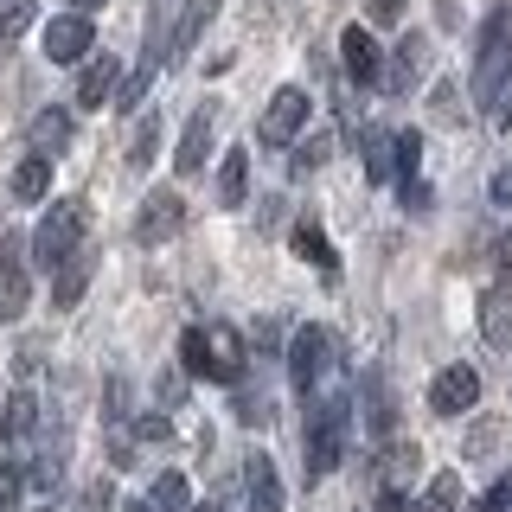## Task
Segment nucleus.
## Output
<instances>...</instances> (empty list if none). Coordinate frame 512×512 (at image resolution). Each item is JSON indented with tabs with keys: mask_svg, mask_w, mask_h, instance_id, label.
I'll return each instance as SVG.
<instances>
[{
	"mask_svg": "<svg viewBox=\"0 0 512 512\" xmlns=\"http://www.w3.org/2000/svg\"><path fill=\"white\" fill-rule=\"evenodd\" d=\"M378 512H404V493H391V487H378Z\"/></svg>",
	"mask_w": 512,
	"mask_h": 512,
	"instance_id": "obj_41",
	"label": "nucleus"
},
{
	"mask_svg": "<svg viewBox=\"0 0 512 512\" xmlns=\"http://www.w3.org/2000/svg\"><path fill=\"white\" fill-rule=\"evenodd\" d=\"M359 391H365V429L384 442L391 436V423H397V404H391V384H384V372H365L359 378Z\"/></svg>",
	"mask_w": 512,
	"mask_h": 512,
	"instance_id": "obj_18",
	"label": "nucleus"
},
{
	"mask_svg": "<svg viewBox=\"0 0 512 512\" xmlns=\"http://www.w3.org/2000/svg\"><path fill=\"white\" fill-rule=\"evenodd\" d=\"M346 436H352V384H333V391L308 397V429H301V448H308V480H327L346 461Z\"/></svg>",
	"mask_w": 512,
	"mask_h": 512,
	"instance_id": "obj_1",
	"label": "nucleus"
},
{
	"mask_svg": "<svg viewBox=\"0 0 512 512\" xmlns=\"http://www.w3.org/2000/svg\"><path fill=\"white\" fill-rule=\"evenodd\" d=\"M154 148H160V116H141L135 141H128V167H148V160H154Z\"/></svg>",
	"mask_w": 512,
	"mask_h": 512,
	"instance_id": "obj_29",
	"label": "nucleus"
},
{
	"mask_svg": "<svg viewBox=\"0 0 512 512\" xmlns=\"http://www.w3.org/2000/svg\"><path fill=\"white\" fill-rule=\"evenodd\" d=\"M109 461H116V468H135V442L116 436V442H109Z\"/></svg>",
	"mask_w": 512,
	"mask_h": 512,
	"instance_id": "obj_39",
	"label": "nucleus"
},
{
	"mask_svg": "<svg viewBox=\"0 0 512 512\" xmlns=\"http://www.w3.org/2000/svg\"><path fill=\"white\" fill-rule=\"evenodd\" d=\"M199 512H212V506H199Z\"/></svg>",
	"mask_w": 512,
	"mask_h": 512,
	"instance_id": "obj_46",
	"label": "nucleus"
},
{
	"mask_svg": "<svg viewBox=\"0 0 512 512\" xmlns=\"http://www.w3.org/2000/svg\"><path fill=\"white\" fill-rule=\"evenodd\" d=\"M231 410H237V423H244V429H263L269 416H276V410H269V397H263V391H237V404H231Z\"/></svg>",
	"mask_w": 512,
	"mask_h": 512,
	"instance_id": "obj_30",
	"label": "nucleus"
},
{
	"mask_svg": "<svg viewBox=\"0 0 512 512\" xmlns=\"http://www.w3.org/2000/svg\"><path fill=\"white\" fill-rule=\"evenodd\" d=\"M301 128H308V90H301V84H282L276 96H269L263 122H256V141H269V148H288Z\"/></svg>",
	"mask_w": 512,
	"mask_h": 512,
	"instance_id": "obj_6",
	"label": "nucleus"
},
{
	"mask_svg": "<svg viewBox=\"0 0 512 512\" xmlns=\"http://www.w3.org/2000/svg\"><path fill=\"white\" fill-rule=\"evenodd\" d=\"M480 404V372L474 365H448V372H436V384H429V410L436 416H461Z\"/></svg>",
	"mask_w": 512,
	"mask_h": 512,
	"instance_id": "obj_10",
	"label": "nucleus"
},
{
	"mask_svg": "<svg viewBox=\"0 0 512 512\" xmlns=\"http://www.w3.org/2000/svg\"><path fill=\"white\" fill-rule=\"evenodd\" d=\"M90 45H96V26H90V13H77V7L45 26V58L52 64H84Z\"/></svg>",
	"mask_w": 512,
	"mask_h": 512,
	"instance_id": "obj_7",
	"label": "nucleus"
},
{
	"mask_svg": "<svg viewBox=\"0 0 512 512\" xmlns=\"http://www.w3.org/2000/svg\"><path fill=\"white\" fill-rule=\"evenodd\" d=\"M327 154H333V141H327V135H308V141L295 148V173H314V167H320Z\"/></svg>",
	"mask_w": 512,
	"mask_h": 512,
	"instance_id": "obj_33",
	"label": "nucleus"
},
{
	"mask_svg": "<svg viewBox=\"0 0 512 512\" xmlns=\"http://www.w3.org/2000/svg\"><path fill=\"white\" fill-rule=\"evenodd\" d=\"M122 512H160V506H154V500H128Z\"/></svg>",
	"mask_w": 512,
	"mask_h": 512,
	"instance_id": "obj_42",
	"label": "nucleus"
},
{
	"mask_svg": "<svg viewBox=\"0 0 512 512\" xmlns=\"http://www.w3.org/2000/svg\"><path fill=\"white\" fill-rule=\"evenodd\" d=\"M148 500L160 506V512H186V500H192V487H186V474H160L154 480V493Z\"/></svg>",
	"mask_w": 512,
	"mask_h": 512,
	"instance_id": "obj_26",
	"label": "nucleus"
},
{
	"mask_svg": "<svg viewBox=\"0 0 512 512\" xmlns=\"http://www.w3.org/2000/svg\"><path fill=\"white\" fill-rule=\"evenodd\" d=\"M474 512H512V474H506V480H493V487L474 500Z\"/></svg>",
	"mask_w": 512,
	"mask_h": 512,
	"instance_id": "obj_34",
	"label": "nucleus"
},
{
	"mask_svg": "<svg viewBox=\"0 0 512 512\" xmlns=\"http://www.w3.org/2000/svg\"><path fill=\"white\" fill-rule=\"evenodd\" d=\"M180 365L186 378H218V384H237L250 365V346L237 327H224V320H212V327H186L180 340Z\"/></svg>",
	"mask_w": 512,
	"mask_h": 512,
	"instance_id": "obj_2",
	"label": "nucleus"
},
{
	"mask_svg": "<svg viewBox=\"0 0 512 512\" xmlns=\"http://www.w3.org/2000/svg\"><path fill=\"white\" fill-rule=\"evenodd\" d=\"M512 84V7H493L480 26V64H474V96L493 103Z\"/></svg>",
	"mask_w": 512,
	"mask_h": 512,
	"instance_id": "obj_5",
	"label": "nucleus"
},
{
	"mask_svg": "<svg viewBox=\"0 0 512 512\" xmlns=\"http://www.w3.org/2000/svg\"><path fill=\"white\" fill-rule=\"evenodd\" d=\"M84 506L90 512H109V506H116V487H109V480H96V487L84 493Z\"/></svg>",
	"mask_w": 512,
	"mask_h": 512,
	"instance_id": "obj_38",
	"label": "nucleus"
},
{
	"mask_svg": "<svg viewBox=\"0 0 512 512\" xmlns=\"http://www.w3.org/2000/svg\"><path fill=\"white\" fill-rule=\"evenodd\" d=\"M205 154H212V109H192V122L180 135V154H173V173H199Z\"/></svg>",
	"mask_w": 512,
	"mask_h": 512,
	"instance_id": "obj_17",
	"label": "nucleus"
},
{
	"mask_svg": "<svg viewBox=\"0 0 512 512\" xmlns=\"http://www.w3.org/2000/svg\"><path fill=\"white\" fill-rule=\"evenodd\" d=\"M116 84H122V64L109 58V52L90 58L84 71H77V103H84V109H103L109 96H116Z\"/></svg>",
	"mask_w": 512,
	"mask_h": 512,
	"instance_id": "obj_13",
	"label": "nucleus"
},
{
	"mask_svg": "<svg viewBox=\"0 0 512 512\" xmlns=\"http://www.w3.org/2000/svg\"><path fill=\"white\" fill-rule=\"evenodd\" d=\"M244 487H250V512H282V480H276V461L269 455H250Z\"/></svg>",
	"mask_w": 512,
	"mask_h": 512,
	"instance_id": "obj_19",
	"label": "nucleus"
},
{
	"mask_svg": "<svg viewBox=\"0 0 512 512\" xmlns=\"http://www.w3.org/2000/svg\"><path fill=\"white\" fill-rule=\"evenodd\" d=\"M423 512H461V474H436V480H429Z\"/></svg>",
	"mask_w": 512,
	"mask_h": 512,
	"instance_id": "obj_28",
	"label": "nucleus"
},
{
	"mask_svg": "<svg viewBox=\"0 0 512 512\" xmlns=\"http://www.w3.org/2000/svg\"><path fill=\"white\" fill-rule=\"evenodd\" d=\"M32 154H45V160H58L64 148H71V109H39L32 116Z\"/></svg>",
	"mask_w": 512,
	"mask_h": 512,
	"instance_id": "obj_16",
	"label": "nucleus"
},
{
	"mask_svg": "<svg viewBox=\"0 0 512 512\" xmlns=\"http://www.w3.org/2000/svg\"><path fill=\"white\" fill-rule=\"evenodd\" d=\"M45 192H52V160H45V154H26L20 167H13V199L32 205V199H45Z\"/></svg>",
	"mask_w": 512,
	"mask_h": 512,
	"instance_id": "obj_23",
	"label": "nucleus"
},
{
	"mask_svg": "<svg viewBox=\"0 0 512 512\" xmlns=\"http://www.w3.org/2000/svg\"><path fill=\"white\" fill-rule=\"evenodd\" d=\"M365 7H372V20H397V13H404V0H365Z\"/></svg>",
	"mask_w": 512,
	"mask_h": 512,
	"instance_id": "obj_40",
	"label": "nucleus"
},
{
	"mask_svg": "<svg viewBox=\"0 0 512 512\" xmlns=\"http://www.w3.org/2000/svg\"><path fill=\"white\" fill-rule=\"evenodd\" d=\"M26 295H32V282H26V244H20V237H0V320H20L26 314Z\"/></svg>",
	"mask_w": 512,
	"mask_h": 512,
	"instance_id": "obj_9",
	"label": "nucleus"
},
{
	"mask_svg": "<svg viewBox=\"0 0 512 512\" xmlns=\"http://www.w3.org/2000/svg\"><path fill=\"white\" fill-rule=\"evenodd\" d=\"M423 64H429V39H416V32H410V39L391 52V64L378 71V84L391 90V96H404V90L416 84V77H423Z\"/></svg>",
	"mask_w": 512,
	"mask_h": 512,
	"instance_id": "obj_12",
	"label": "nucleus"
},
{
	"mask_svg": "<svg viewBox=\"0 0 512 512\" xmlns=\"http://www.w3.org/2000/svg\"><path fill=\"white\" fill-rule=\"evenodd\" d=\"M391 154H397V173H416V167H423V135H416V128L391 135Z\"/></svg>",
	"mask_w": 512,
	"mask_h": 512,
	"instance_id": "obj_31",
	"label": "nucleus"
},
{
	"mask_svg": "<svg viewBox=\"0 0 512 512\" xmlns=\"http://www.w3.org/2000/svg\"><path fill=\"white\" fill-rule=\"evenodd\" d=\"M416 468H423V448H416V442H391V448H384V468H378V487L410 493Z\"/></svg>",
	"mask_w": 512,
	"mask_h": 512,
	"instance_id": "obj_20",
	"label": "nucleus"
},
{
	"mask_svg": "<svg viewBox=\"0 0 512 512\" xmlns=\"http://www.w3.org/2000/svg\"><path fill=\"white\" fill-rule=\"evenodd\" d=\"M404 205H410V212H429V186L416 180V173H404Z\"/></svg>",
	"mask_w": 512,
	"mask_h": 512,
	"instance_id": "obj_36",
	"label": "nucleus"
},
{
	"mask_svg": "<svg viewBox=\"0 0 512 512\" xmlns=\"http://www.w3.org/2000/svg\"><path fill=\"white\" fill-rule=\"evenodd\" d=\"M20 493H26V468L20 461H0V512L20 506Z\"/></svg>",
	"mask_w": 512,
	"mask_h": 512,
	"instance_id": "obj_32",
	"label": "nucleus"
},
{
	"mask_svg": "<svg viewBox=\"0 0 512 512\" xmlns=\"http://www.w3.org/2000/svg\"><path fill=\"white\" fill-rule=\"evenodd\" d=\"M71 7H77V13H90V7H103V0H71Z\"/></svg>",
	"mask_w": 512,
	"mask_h": 512,
	"instance_id": "obj_44",
	"label": "nucleus"
},
{
	"mask_svg": "<svg viewBox=\"0 0 512 512\" xmlns=\"http://www.w3.org/2000/svg\"><path fill=\"white\" fill-rule=\"evenodd\" d=\"M180 224H186V199L173 186H160L141 199V218H135V237L141 244H167V237H180Z\"/></svg>",
	"mask_w": 512,
	"mask_h": 512,
	"instance_id": "obj_8",
	"label": "nucleus"
},
{
	"mask_svg": "<svg viewBox=\"0 0 512 512\" xmlns=\"http://www.w3.org/2000/svg\"><path fill=\"white\" fill-rule=\"evenodd\" d=\"M32 429H39V397H32V391H13L7 410H0V442H26Z\"/></svg>",
	"mask_w": 512,
	"mask_h": 512,
	"instance_id": "obj_21",
	"label": "nucleus"
},
{
	"mask_svg": "<svg viewBox=\"0 0 512 512\" xmlns=\"http://www.w3.org/2000/svg\"><path fill=\"white\" fill-rule=\"evenodd\" d=\"M480 340L487 346H512V288H487L480 295Z\"/></svg>",
	"mask_w": 512,
	"mask_h": 512,
	"instance_id": "obj_15",
	"label": "nucleus"
},
{
	"mask_svg": "<svg viewBox=\"0 0 512 512\" xmlns=\"http://www.w3.org/2000/svg\"><path fill=\"white\" fill-rule=\"evenodd\" d=\"M45 512H58V506H45Z\"/></svg>",
	"mask_w": 512,
	"mask_h": 512,
	"instance_id": "obj_45",
	"label": "nucleus"
},
{
	"mask_svg": "<svg viewBox=\"0 0 512 512\" xmlns=\"http://www.w3.org/2000/svg\"><path fill=\"white\" fill-rule=\"evenodd\" d=\"M340 64H346V77H352V84H378L384 52H378V39H372L365 26H346V32H340Z\"/></svg>",
	"mask_w": 512,
	"mask_h": 512,
	"instance_id": "obj_11",
	"label": "nucleus"
},
{
	"mask_svg": "<svg viewBox=\"0 0 512 512\" xmlns=\"http://www.w3.org/2000/svg\"><path fill=\"white\" fill-rule=\"evenodd\" d=\"M500 263H506V269H512V231H506V237H500Z\"/></svg>",
	"mask_w": 512,
	"mask_h": 512,
	"instance_id": "obj_43",
	"label": "nucleus"
},
{
	"mask_svg": "<svg viewBox=\"0 0 512 512\" xmlns=\"http://www.w3.org/2000/svg\"><path fill=\"white\" fill-rule=\"evenodd\" d=\"M288 378L301 384V397L333 391V384H352L346 365H340V340H333L327 327H301L295 340H288Z\"/></svg>",
	"mask_w": 512,
	"mask_h": 512,
	"instance_id": "obj_3",
	"label": "nucleus"
},
{
	"mask_svg": "<svg viewBox=\"0 0 512 512\" xmlns=\"http://www.w3.org/2000/svg\"><path fill=\"white\" fill-rule=\"evenodd\" d=\"M397 173V154H391V135H378V128H365V180H391Z\"/></svg>",
	"mask_w": 512,
	"mask_h": 512,
	"instance_id": "obj_25",
	"label": "nucleus"
},
{
	"mask_svg": "<svg viewBox=\"0 0 512 512\" xmlns=\"http://www.w3.org/2000/svg\"><path fill=\"white\" fill-rule=\"evenodd\" d=\"M218 205H250V154H224L218 167Z\"/></svg>",
	"mask_w": 512,
	"mask_h": 512,
	"instance_id": "obj_24",
	"label": "nucleus"
},
{
	"mask_svg": "<svg viewBox=\"0 0 512 512\" xmlns=\"http://www.w3.org/2000/svg\"><path fill=\"white\" fill-rule=\"evenodd\" d=\"M84 288H90V256H84V244H77L52 269V308H77V301H84Z\"/></svg>",
	"mask_w": 512,
	"mask_h": 512,
	"instance_id": "obj_14",
	"label": "nucleus"
},
{
	"mask_svg": "<svg viewBox=\"0 0 512 512\" xmlns=\"http://www.w3.org/2000/svg\"><path fill=\"white\" fill-rule=\"evenodd\" d=\"M135 436H141V442H167V436H173V423H167V416H141Z\"/></svg>",
	"mask_w": 512,
	"mask_h": 512,
	"instance_id": "obj_35",
	"label": "nucleus"
},
{
	"mask_svg": "<svg viewBox=\"0 0 512 512\" xmlns=\"http://www.w3.org/2000/svg\"><path fill=\"white\" fill-rule=\"evenodd\" d=\"M32 13H39L32 0H0V45H13V39H20V32L32 26Z\"/></svg>",
	"mask_w": 512,
	"mask_h": 512,
	"instance_id": "obj_27",
	"label": "nucleus"
},
{
	"mask_svg": "<svg viewBox=\"0 0 512 512\" xmlns=\"http://www.w3.org/2000/svg\"><path fill=\"white\" fill-rule=\"evenodd\" d=\"M295 256H301V263H314L320 276H333V269H340V256H333L327 231H320L314 218H301V224H295Z\"/></svg>",
	"mask_w": 512,
	"mask_h": 512,
	"instance_id": "obj_22",
	"label": "nucleus"
},
{
	"mask_svg": "<svg viewBox=\"0 0 512 512\" xmlns=\"http://www.w3.org/2000/svg\"><path fill=\"white\" fill-rule=\"evenodd\" d=\"M487 199H493V205H512V167H500V173L487 180Z\"/></svg>",
	"mask_w": 512,
	"mask_h": 512,
	"instance_id": "obj_37",
	"label": "nucleus"
},
{
	"mask_svg": "<svg viewBox=\"0 0 512 512\" xmlns=\"http://www.w3.org/2000/svg\"><path fill=\"white\" fill-rule=\"evenodd\" d=\"M84 231H90V212H84V199H58L52 212L39 218V231H32V263L39 269H58L64 256H71L77 244H84Z\"/></svg>",
	"mask_w": 512,
	"mask_h": 512,
	"instance_id": "obj_4",
	"label": "nucleus"
}]
</instances>
